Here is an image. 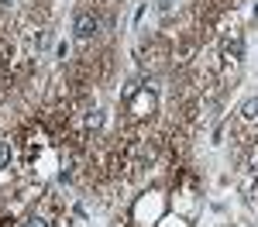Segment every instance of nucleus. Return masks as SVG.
Instances as JSON below:
<instances>
[{"mask_svg": "<svg viewBox=\"0 0 258 227\" xmlns=\"http://www.w3.org/2000/svg\"><path fill=\"white\" fill-rule=\"evenodd\" d=\"M220 55L227 62H234L238 65L241 55H244V41H241V31H227L224 35V41H220Z\"/></svg>", "mask_w": 258, "mask_h": 227, "instance_id": "nucleus-2", "label": "nucleus"}, {"mask_svg": "<svg viewBox=\"0 0 258 227\" xmlns=\"http://www.w3.org/2000/svg\"><path fill=\"white\" fill-rule=\"evenodd\" d=\"M73 31H76V38H80V41H90L100 31V18L93 14V11H80V14L73 18Z\"/></svg>", "mask_w": 258, "mask_h": 227, "instance_id": "nucleus-1", "label": "nucleus"}, {"mask_svg": "<svg viewBox=\"0 0 258 227\" xmlns=\"http://www.w3.org/2000/svg\"><path fill=\"white\" fill-rule=\"evenodd\" d=\"M24 227H48V220H45V217H38V213H35V217H28V220H24Z\"/></svg>", "mask_w": 258, "mask_h": 227, "instance_id": "nucleus-5", "label": "nucleus"}, {"mask_svg": "<svg viewBox=\"0 0 258 227\" xmlns=\"http://www.w3.org/2000/svg\"><path fill=\"white\" fill-rule=\"evenodd\" d=\"M100 121H103V117H100V110H93V114L86 117V127H90V131H97V127H100Z\"/></svg>", "mask_w": 258, "mask_h": 227, "instance_id": "nucleus-4", "label": "nucleus"}, {"mask_svg": "<svg viewBox=\"0 0 258 227\" xmlns=\"http://www.w3.org/2000/svg\"><path fill=\"white\" fill-rule=\"evenodd\" d=\"M241 114H244V117H258V100H248L241 107Z\"/></svg>", "mask_w": 258, "mask_h": 227, "instance_id": "nucleus-3", "label": "nucleus"}]
</instances>
